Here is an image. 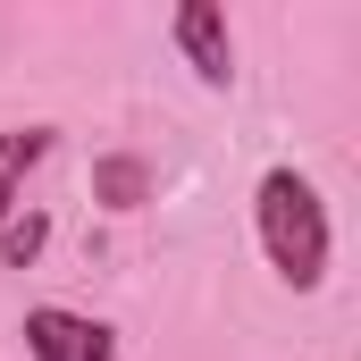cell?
<instances>
[{"label": "cell", "mask_w": 361, "mask_h": 361, "mask_svg": "<svg viewBox=\"0 0 361 361\" xmlns=\"http://www.w3.org/2000/svg\"><path fill=\"white\" fill-rule=\"evenodd\" d=\"M252 227H261V252L294 294H319L328 286V252H336V227H328V202L302 169H269L252 185Z\"/></svg>", "instance_id": "cell-1"}, {"label": "cell", "mask_w": 361, "mask_h": 361, "mask_svg": "<svg viewBox=\"0 0 361 361\" xmlns=\"http://www.w3.org/2000/svg\"><path fill=\"white\" fill-rule=\"evenodd\" d=\"M17 336H25V361H118V336L68 302H34Z\"/></svg>", "instance_id": "cell-2"}, {"label": "cell", "mask_w": 361, "mask_h": 361, "mask_svg": "<svg viewBox=\"0 0 361 361\" xmlns=\"http://www.w3.org/2000/svg\"><path fill=\"white\" fill-rule=\"evenodd\" d=\"M169 34H177L185 68H193L210 92L235 85V34H227V8H219V0H185L177 17H169Z\"/></svg>", "instance_id": "cell-3"}, {"label": "cell", "mask_w": 361, "mask_h": 361, "mask_svg": "<svg viewBox=\"0 0 361 361\" xmlns=\"http://www.w3.org/2000/svg\"><path fill=\"white\" fill-rule=\"evenodd\" d=\"M34 160H51V126H8L0 135V219L17 210V193H25V169Z\"/></svg>", "instance_id": "cell-4"}, {"label": "cell", "mask_w": 361, "mask_h": 361, "mask_svg": "<svg viewBox=\"0 0 361 361\" xmlns=\"http://www.w3.org/2000/svg\"><path fill=\"white\" fill-rule=\"evenodd\" d=\"M92 202H109V210H143V202H152V169H143L135 152L92 160Z\"/></svg>", "instance_id": "cell-5"}, {"label": "cell", "mask_w": 361, "mask_h": 361, "mask_svg": "<svg viewBox=\"0 0 361 361\" xmlns=\"http://www.w3.org/2000/svg\"><path fill=\"white\" fill-rule=\"evenodd\" d=\"M42 244H51V219H42V210H8V219H0V261H8V269H34Z\"/></svg>", "instance_id": "cell-6"}]
</instances>
